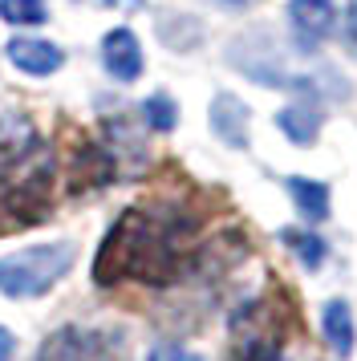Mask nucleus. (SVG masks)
Listing matches in <instances>:
<instances>
[{
    "instance_id": "15",
    "label": "nucleus",
    "mask_w": 357,
    "mask_h": 361,
    "mask_svg": "<svg viewBox=\"0 0 357 361\" xmlns=\"http://www.w3.org/2000/svg\"><path fill=\"white\" fill-rule=\"evenodd\" d=\"M345 45L357 57V0H349V13H345Z\"/></svg>"
},
{
    "instance_id": "12",
    "label": "nucleus",
    "mask_w": 357,
    "mask_h": 361,
    "mask_svg": "<svg viewBox=\"0 0 357 361\" xmlns=\"http://www.w3.org/2000/svg\"><path fill=\"white\" fill-rule=\"evenodd\" d=\"M0 17L8 25H45V0H0Z\"/></svg>"
},
{
    "instance_id": "18",
    "label": "nucleus",
    "mask_w": 357,
    "mask_h": 361,
    "mask_svg": "<svg viewBox=\"0 0 357 361\" xmlns=\"http://www.w3.org/2000/svg\"><path fill=\"white\" fill-rule=\"evenodd\" d=\"M227 4H236V8H248V4H256V0H227Z\"/></svg>"
},
{
    "instance_id": "17",
    "label": "nucleus",
    "mask_w": 357,
    "mask_h": 361,
    "mask_svg": "<svg viewBox=\"0 0 357 361\" xmlns=\"http://www.w3.org/2000/svg\"><path fill=\"white\" fill-rule=\"evenodd\" d=\"M106 4H126V8H138L143 0H106Z\"/></svg>"
},
{
    "instance_id": "7",
    "label": "nucleus",
    "mask_w": 357,
    "mask_h": 361,
    "mask_svg": "<svg viewBox=\"0 0 357 361\" xmlns=\"http://www.w3.org/2000/svg\"><path fill=\"white\" fill-rule=\"evenodd\" d=\"M211 126L231 147H248V106L231 94H219L211 102Z\"/></svg>"
},
{
    "instance_id": "1",
    "label": "nucleus",
    "mask_w": 357,
    "mask_h": 361,
    "mask_svg": "<svg viewBox=\"0 0 357 361\" xmlns=\"http://www.w3.org/2000/svg\"><path fill=\"white\" fill-rule=\"evenodd\" d=\"M178 268L175 228L146 212H126L114 219L106 240L97 247L94 280L97 284H118L126 276H138L146 284H167Z\"/></svg>"
},
{
    "instance_id": "14",
    "label": "nucleus",
    "mask_w": 357,
    "mask_h": 361,
    "mask_svg": "<svg viewBox=\"0 0 357 361\" xmlns=\"http://www.w3.org/2000/svg\"><path fill=\"white\" fill-rule=\"evenodd\" d=\"M146 361H203V357L191 353V349H183V345H155Z\"/></svg>"
},
{
    "instance_id": "4",
    "label": "nucleus",
    "mask_w": 357,
    "mask_h": 361,
    "mask_svg": "<svg viewBox=\"0 0 357 361\" xmlns=\"http://www.w3.org/2000/svg\"><path fill=\"white\" fill-rule=\"evenodd\" d=\"M102 61L118 82H138L143 78V45L130 29H110L102 37Z\"/></svg>"
},
{
    "instance_id": "11",
    "label": "nucleus",
    "mask_w": 357,
    "mask_h": 361,
    "mask_svg": "<svg viewBox=\"0 0 357 361\" xmlns=\"http://www.w3.org/2000/svg\"><path fill=\"white\" fill-rule=\"evenodd\" d=\"M280 240H284V244H289L292 252L308 264V268H317V264L325 260V252H329L317 231H280Z\"/></svg>"
},
{
    "instance_id": "6",
    "label": "nucleus",
    "mask_w": 357,
    "mask_h": 361,
    "mask_svg": "<svg viewBox=\"0 0 357 361\" xmlns=\"http://www.w3.org/2000/svg\"><path fill=\"white\" fill-rule=\"evenodd\" d=\"M41 361H102V341L81 329H61L45 341Z\"/></svg>"
},
{
    "instance_id": "13",
    "label": "nucleus",
    "mask_w": 357,
    "mask_h": 361,
    "mask_svg": "<svg viewBox=\"0 0 357 361\" xmlns=\"http://www.w3.org/2000/svg\"><path fill=\"white\" fill-rule=\"evenodd\" d=\"M143 114H146V122H150V130H159V134L175 130V122H178L175 102L167 98V94H150V98L143 102Z\"/></svg>"
},
{
    "instance_id": "5",
    "label": "nucleus",
    "mask_w": 357,
    "mask_h": 361,
    "mask_svg": "<svg viewBox=\"0 0 357 361\" xmlns=\"http://www.w3.org/2000/svg\"><path fill=\"white\" fill-rule=\"evenodd\" d=\"M292 33L301 37V49H317L333 29V4L329 0H289Z\"/></svg>"
},
{
    "instance_id": "8",
    "label": "nucleus",
    "mask_w": 357,
    "mask_h": 361,
    "mask_svg": "<svg viewBox=\"0 0 357 361\" xmlns=\"http://www.w3.org/2000/svg\"><path fill=\"white\" fill-rule=\"evenodd\" d=\"M280 130L289 134L296 147H313L317 142V134H321V106L313 98H305V102H292V106H284L280 110Z\"/></svg>"
},
{
    "instance_id": "9",
    "label": "nucleus",
    "mask_w": 357,
    "mask_h": 361,
    "mask_svg": "<svg viewBox=\"0 0 357 361\" xmlns=\"http://www.w3.org/2000/svg\"><path fill=\"white\" fill-rule=\"evenodd\" d=\"M353 309L345 305V300H329L325 305V341H329V349L337 353V357H349L353 353Z\"/></svg>"
},
{
    "instance_id": "3",
    "label": "nucleus",
    "mask_w": 357,
    "mask_h": 361,
    "mask_svg": "<svg viewBox=\"0 0 357 361\" xmlns=\"http://www.w3.org/2000/svg\"><path fill=\"white\" fill-rule=\"evenodd\" d=\"M8 61L29 78H49L65 66V49H57L53 41H41V37H13L8 41Z\"/></svg>"
},
{
    "instance_id": "2",
    "label": "nucleus",
    "mask_w": 357,
    "mask_h": 361,
    "mask_svg": "<svg viewBox=\"0 0 357 361\" xmlns=\"http://www.w3.org/2000/svg\"><path fill=\"white\" fill-rule=\"evenodd\" d=\"M78 247L69 240L57 244H32L25 252H13L0 260V296L8 300H32V296H45L57 280L73 268Z\"/></svg>"
},
{
    "instance_id": "10",
    "label": "nucleus",
    "mask_w": 357,
    "mask_h": 361,
    "mask_svg": "<svg viewBox=\"0 0 357 361\" xmlns=\"http://www.w3.org/2000/svg\"><path fill=\"white\" fill-rule=\"evenodd\" d=\"M289 191H292V203H296L308 219H325V215H329V187H325V183L289 179Z\"/></svg>"
},
{
    "instance_id": "16",
    "label": "nucleus",
    "mask_w": 357,
    "mask_h": 361,
    "mask_svg": "<svg viewBox=\"0 0 357 361\" xmlns=\"http://www.w3.org/2000/svg\"><path fill=\"white\" fill-rule=\"evenodd\" d=\"M13 353H16V337L0 325V361H13Z\"/></svg>"
}]
</instances>
